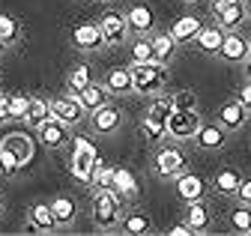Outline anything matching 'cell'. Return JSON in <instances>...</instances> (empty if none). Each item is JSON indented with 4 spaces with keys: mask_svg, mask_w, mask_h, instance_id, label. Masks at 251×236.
<instances>
[{
    "mask_svg": "<svg viewBox=\"0 0 251 236\" xmlns=\"http://www.w3.org/2000/svg\"><path fill=\"white\" fill-rule=\"evenodd\" d=\"M141 135L150 141V143H159L168 138V129H165V120H159V117L152 114H144L141 117Z\"/></svg>",
    "mask_w": 251,
    "mask_h": 236,
    "instance_id": "f546056e",
    "label": "cell"
},
{
    "mask_svg": "<svg viewBox=\"0 0 251 236\" xmlns=\"http://www.w3.org/2000/svg\"><path fill=\"white\" fill-rule=\"evenodd\" d=\"M236 99L245 105V111L251 114V78H245L242 81V87H239V93H236Z\"/></svg>",
    "mask_w": 251,
    "mask_h": 236,
    "instance_id": "ab89813d",
    "label": "cell"
},
{
    "mask_svg": "<svg viewBox=\"0 0 251 236\" xmlns=\"http://www.w3.org/2000/svg\"><path fill=\"white\" fill-rule=\"evenodd\" d=\"M78 99H81V105H84V108H87V114H90V111H96V108L108 105V102H111V93H108V87H105V84L90 81L84 90L78 93Z\"/></svg>",
    "mask_w": 251,
    "mask_h": 236,
    "instance_id": "603a6c76",
    "label": "cell"
},
{
    "mask_svg": "<svg viewBox=\"0 0 251 236\" xmlns=\"http://www.w3.org/2000/svg\"><path fill=\"white\" fill-rule=\"evenodd\" d=\"M111 180H114V167L105 165L102 159H96V167H93V186L96 189H111Z\"/></svg>",
    "mask_w": 251,
    "mask_h": 236,
    "instance_id": "8d00e7d4",
    "label": "cell"
},
{
    "mask_svg": "<svg viewBox=\"0 0 251 236\" xmlns=\"http://www.w3.org/2000/svg\"><path fill=\"white\" fill-rule=\"evenodd\" d=\"M99 30H102V39H105V45L108 48H117V45H123L126 39H129V24H126V12H120V9H105L102 15H99Z\"/></svg>",
    "mask_w": 251,
    "mask_h": 236,
    "instance_id": "8992f818",
    "label": "cell"
},
{
    "mask_svg": "<svg viewBox=\"0 0 251 236\" xmlns=\"http://www.w3.org/2000/svg\"><path fill=\"white\" fill-rule=\"evenodd\" d=\"M165 84H168V66L165 63H141V66H132V90L138 96H159L165 90Z\"/></svg>",
    "mask_w": 251,
    "mask_h": 236,
    "instance_id": "3957f363",
    "label": "cell"
},
{
    "mask_svg": "<svg viewBox=\"0 0 251 236\" xmlns=\"http://www.w3.org/2000/svg\"><path fill=\"white\" fill-rule=\"evenodd\" d=\"M179 3H201V0H179Z\"/></svg>",
    "mask_w": 251,
    "mask_h": 236,
    "instance_id": "ee69618b",
    "label": "cell"
},
{
    "mask_svg": "<svg viewBox=\"0 0 251 236\" xmlns=\"http://www.w3.org/2000/svg\"><path fill=\"white\" fill-rule=\"evenodd\" d=\"M18 170H21V162H18V156L9 150V146H6L3 141H0V173L12 180V176H15Z\"/></svg>",
    "mask_w": 251,
    "mask_h": 236,
    "instance_id": "e575fe53",
    "label": "cell"
},
{
    "mask_svg": "<svg viewBox=\"0 0 251 236\" xmlns=\"http://www.w3.org/2000/svg\"><path fill=\"white\" fill-rule=\"evenodd\" d=\"M0 215H3V200H0Z\"/></svg>",
    "mask_w": 251,
    "mask_h": 236,
    "instance_id": "bcb514c9",
    "label": "cell"
},
{
    "mask_svg": "<svg viewBox=\"0 0 251 236\" xmlns=\"http://www.w3.org/2000/svg\"><path fill=\"white\" fill-rule=\"evenodd\" d=\"M129 57H132V66H141V63H152V42L150 36H135L132 45H129Z\"/></svg>",
    "mask_w": 251,
    "mask_h": 236,
    "instance_id": "4dcf8cb0",
    "label": "cell"
},
{
    "mask_svg": "<svg viewBox=\"0 0 251 236\" xmlns=\"http://www.w3.org/2000/svg\"><path fill=\"white\" fill-rule=\"evenodd\" d=\"M248 48H251V39H248Z\"/></svg>",
    "mask_w": 251,
    "mask_h": 236,
    "instance_id": "681fc988",
    "label": "cell"
},
{
    "mask_svg": "<svg viewBox=\"0 0 251 236\" xmlns=\"http://www.w3.org/2000/svg\"><path fill=\"white\" fill-rule=\"evenodd\" d=\"M150 42H152V57H155V63L171 66L174 54H176V42H174V36H171V33H150Z\"/></svg>",
    "mask_w": 251,
    "mask_h": 236,
    "instance_id": "d4e9b609",
    "label": "cell"
},
{
    "mask_svg": "<svg viewBox=\"0 0 251 236\" xmlns=\"http://www.w3.org/2000/svg\"><path fill=\"white\" fill-rule=\"evenodd\" d=\"M90 81H93V66L90 63H78V66H72V72L66 78V87H69V93H81Z\"/></svg>",
    "mask_w": 251,
    "mask_h": 236,
    "instance_id": "1f68e13d",
    "label": "cell"
},
{
    "mask_svg": "<svg viewBox=\"0 0 251 236\" xmlns=\"http://www.w3.org/2000/svg\"><path fill=\"white\" fill-rule=\"evenodd\" d=\"M111 191L120 197V200H135L141 194V186H138V176L129 170V167H114V180H111Z\"/></svg>",
    "mask_w": 251,
    "mask_h": 236,
    "instance_id": "2e32d148",
    "label": "cell"
},
{
    "mask_svg": "<svg viewBox=\"0 0 251 236\" xmlns=\"http://www.w3.org/2000/svg\"><path fill=\"white\" fill-rule=\"evenodd\" d=\"M51 114L57 117V120H63L66 126H78L84 117H87V108L81 105L78 93H66V96L51 99Z\"/></svg>",
    "mask_w": 251,
    "mask_h": 236,
    "instance_id": "ba28073f",
    "label": "cell"
},
{
    "mask_svg": "<svg viewBox=\"0 0 251 236\" xmlns=\"http://www.w3.org/2000/svg\"><path fill=\"white\" fill-rule=\"evenodd\" d=\"M96 159H99V153H96V146H93V141L75 135L72 138V156H69V170L75 176V183L93 186V167H96Z\"/></svg>",
    "mask_w": 251,
    "mask_h": 236,
    "instance_id": "7a4b0ae2",
    "label": "cell"
},
{
    "mask_svg": "<svg viewBox=\"0 0 251 236\" xmlns=\"http://www.w3.org/2000/svg\"><path fill=\"white\" fill-rule=\"evenodd\" d=\"M182 221L192 227L195 233H203L212 224V212H209V206L203 200H192V203H185V218Z\"/></svg>",
    "mask_w": 251,
    "mask_h": 236,
    "instance_id": "44dd1931",
    "label": "cell"
},
{
    "mask_svg": "<svg viewBox=\"0 0 251 236\" xmlns=\"http://www.w3.org/2000/svg\"><path fill=\"white\" fill-rule=\"evenodd\" d=\"M245 3H251V0H245Z\"/></svg>",
    "mask_w": 251,
    "mask_h": 236,
    "instance_id": "f907efd6",
    "label": "cell"
},
{
    "mask_svg": "<svg viewBox=\"0 0 251 236\" xmlns=\"http://www.w3.org/2000/svg\"><path fill=\"white\" fill-rule=\"evenodd\" d=\"M51 212L57 218V227H72L75 218H78V206H75V200L69 194H57L51 200Z\"/></svg>",
    "mask_w": 251,
    "mask_h": 236,
    "instance_id": "7402d4cb",
    "label": "cell"
},
{
    "mask_svg": "<svg viewBox=\"0 0 251 236\" xmlns=\"http://www.w3.org/2000/svg\"><path fill=\"white\" fill-rule=\"evenodd\" d=\"M27 108H30V96H24V93L9 96V117H12V123H24Z\"/></svg>",
    "mask_w": 251,
    "mask_h": 236,
    "instance_id": "d590c367",
    "label": "cell"
},
{
    "mask_svg": "<svg viewBox=\"0 0 251 236\" xmlns=\"http://www.w3.org/2000/svg\"><path fill=\"white\" fill-rule=\"evenodd\" d=\"M245 120H248V111H245V105L239 99H227L222 108H218V114H215V123L225 126L227 132H239L245 126Z\"/></svg>",
    "mask_w": 251,
    "mask_h": 236,
    "instance_id": "4fadbf2b",
    "label": "cell"
},
{
    "mask_svg": "<svg viewBox=\"0 0 251 236\" xmlns=\"http://www.w3.org/2000/svg\"><path fill=\"white\" fill-rule=\"evenodd\" d=\"M99 3H114V0H99Z\"/></svg>",
    "mask_w": 251,
    "mask_h": 236,
    "instance_id": "7dc6e473",
    "label": "cell"
},
{
    "mask_svg": "<svg viewBox=\"0 0 251 236\" xmlns=\"http://www.w3.org/2000/svg\"><path fill=\"white\" fill-rule=\"evenodd\" d=\"M209 15L222 30H239L248 21V3L245 0H209Z\"/></svg>",
    "mask_w": 251,
    "mask_h": 236,
    "instance_id": "277c9868",
    "label": "cell"
},
{
    "mask_svg": "<svg viewBox=\"0 0 251 236\" xmlns=\"http://www.w3.org/2000/svg\"><path fill=\"white\" fill-rule=\"evenodd\" d=\"M36 138H39L42 146H48V150H63L66 143H72V132H69V126L63 123V120H57L54 114H51L48 120L36 129Z\"/></svg>",
    "mask_w": 251,
    "mask_h": 236,
    "instance_id": "52a82bcc",
    "label": "cell"
},
{
    "mask_svg": "<svg viewBox=\"0 0 251 236\" xmlns=\"http://www.w3.org/2000/svg\"><path fill=\"white\" fill-rule=\"evenodd\" d=\"M230 227L236 230V233H251V206H245V203H239L236 210H230Z\"/></svg>",
    "mask_w": 251,
    "mask_h": 236,
    "instance_id": "836d02e7",
    "label": "cell"
},
{
    "mask_svg": "<svg viewBox=\"0 0 251 236\" xmlns=\"http://www.w3.org/2000/svg\"><path fill=\"white\" fill-rule=\"evenodd\" d=\"M3 143L9 146V150L18 156V162H21V167L24 165H30L33 162V153H36V143H33V138H30L27 132H9L6 138H3Z\"/></svg>",
    "mask_w": 251,
    "mask_h": 236,
    "instance_id": "d6986e66",
    "label": "cell"
},
{
    "mask_svg": "<svg viewBox=\"0 0 251 236\" xmlns=\"http://www.w3.org/2000/svg\"><path fill=\"white\" fill-rule=\"evenodd\" d=\"M242 69H245V78H251V54L242 60Z\"/></svg>",
    "mask_w": 251,
    "mask_h": 236,
    "instance_id": "7bdbcfd3",
    "label": "cell"
},
{
    "mask_svg": "<svg viewBox=\"0 0 251 236\" xmlns=\"http://www.w3.org/2000/svg\"><path fill=\"white\" fill-rule=\"evenodd\" d=\"M201 114L198 108H174L171 117L165 120V129H168V138L174 141H192L201 129Z\"/></svg>",
    "mask_w": 251,
    "mask_h": 236,
    "instance_id": "5b68a950",
    "label": "cell"
},
{
    "mask_svg": "<svg viewBox=\"0 0 251 236\" xmlns=\"http://www.w3.org/2000/svg\"><path fill=\"white\" fill-rule=\"evenodd\" d=\"M120 227H123L126 233H132V236H144V233H150V230H152V221H150V215H147V212L132 210V212H123Z\"/></svg>",
    "mask_w": 251,
    "mask_h": 236,
    "instance_id": "4316f807",
    "label": "cell"
},
{
    "mask_svg": "<svg viewBox=\"0 0 251 236\" xmlns=\"http://www.w3.org/2000/svg\"><path fill=\"white\" fill-rule=\"evenodd\" d=\"M30 224H33V230H39V233L57 230V218L51 212V203H33L30 206Z\"/></svg>",
    "mask_w": 251,
    "mask_h": 236,
    "instance_id": "484cf974",
    "label": "cell"
},
{
    "mask_svg": "<svg viewBox=\"0 0 251 236\" xmlns=\"http://www.w3.org/2000/svg\"><path fill=\"white\" fill-rule=\"evenodd\" d=\"M248 21H251V9H248Z\"/></svg>",
    "mask_w": 251,
    "mask_h": 236,
    "instance_id": "c3c4849f",
    "label": "cell"
},
{
    "mask_svg": "<svg viewBox=\"0 0 251 236\" xmlns=\"http://www.w3.org/2000/svg\"><path fill=\"white\" fill-rule=\"evenodd\" d=\"M248 54H251L248 39H245L239 30H225V42H222L218 57H222V60H227V63H242Z\"/></svg>",
    "mask_w": 251,
    "mask_h": 236,
    "instance_id": "9a60e30c",
    "label": "cell"
},
{
    "mask_svg": "<svg viewBox=\"0 0 251 236\" xmlns=\"http://www.w3.org/2000/svg\"><path fill=\"white\" fill-rule=\"evenodd\" d=\"M72 45L78 51H99L105 48V39H102V30H99V24L96 21H84V24H75L72 27Z\"/></svg>",
    "mask_w": 251,
    "mask_h": 236,
    "instance_id": "7c38bea8",
    "label": "cell"
},
{
    "mask_svg": "<svg viewBox=\"0 0 251 236\" xmlns=\"http://www.w3.org/2000/svg\"><path fill=\"white\" fill-rule=\"evenodd\" d=\"M0 39H3L6 45H15L21 39V24L12 15H6V12H0Z\"/></svg>",
    "mask_w": 251,
    "mask_h": 236,
    "instance_id": "d6a6232c",
    "label": "cell"
},
{
    "mask_svg": "<svg viewBox=\"0 0 251 236\" xmlns=\"http://www.w3.org/2000/svg\"><path fill=\"white\" fill-rule=\"evenodd\" d=\"M201 27H203V21L198 18V15H179L174 24H171V36H174V42L176 45H185V42H195V36L201 33Z\"/></svg>",
    "mask_w": 251,
    "mask_h": 236,
    "instance_id": "ac0fdd59",
    "label": "cell"
},
{
    "mask_svg": "<svg viewBox=\"0 0 251 236\" xmlns=\"http://www.w3.org/2000/svg\"><path fill=\"white\" fill-rule=\"evenodd\" d=\"M0 123H12V117H9V96L0 93Z\"/></svg>",
    "mask_w": 251,
    "mask_h": 236,
    "instance_id": "60d3db41",
    "label": "cell"
},
{
    "mask_svg": "<svg viewBox=\"0 0 251 236\" xmlns=\"http://www.w3.org/2000/svg\"><path fill=\"white\" fill-rule=\"evenodd\" d=\"M51 117V99H42V96H30V108H27V117H24V123L27 126H33L39 129L45 120Z\"/></svg>",
    "mask_w": 251,
    "mask_h": 236,
    "instance_id": "83f0119b",
    "label": "cell"
},
{
    "mask_svg": "<svg viewBox=\"0 0 251 236\" xmlns=\"http://www.w3.org/2000/svg\"><path fill=\"white\" fill-rule=\"evenodd\" d=\"M168 233H171V236H192L195 230H192V227H188V224L182 221V224H174V227H171Z\"/></svg>",
    "mask_w": 251,
    "mask_h": 236,
    "instance_id": "b9f144b4",
    "label": "cell"
},
{
    "mask_svg": "<svg viewBox=\"0 0 251 236\" xmlns=\"http://www.w3.org/2000/svg\"><path fill=\"white\" fill-rule=\"evenodd\" d=\"M239 180H242V173H239V170H233V167H222V170L212 176V186H215V191H218V194L233 197V194H236V189H239Z\"/></svg>",
    "mask_w": 251,
    "mask_h": 236,
    "instance_id": "f1b7e54d",
    "label": "cell"
},
{
    "mask_svg": "<svg viewBox=\"0 0 251 236\" xmlns=\"http://www.w3.org/2000/svg\"><path fill=\"white\" fill-rule=\"evenodd\" d=\"M105 87H108L111 96H129V93H135L132 90V66H114L105 75Z\"/></svg>",
    "mask_w": 251,
    "mask_h": 236,
    "instance_id": "ffe728a7",
    "label": "cell"
},
{
    "mask_svg": "<svg viewBox=\"0 0 251 236\" xmlns=\"http://www.w3.org/2000/svg\"><path fill=\"white\" fill-rule=\"evenodd\" d=\"M171 99H174V108H195V102H198V96H195L192 90H179V93H174Z\"/></svg>",
    "mask_w": 251,
    "mask_h": 236,
    "instance_id": "74e56055",
    "label": "cell"
},
{
    "mask_svg": "<svg viewBox=\"0 0 251 236\" xmlns=\"http://www.w3.org/2000/svg\"><path fill=\"white\" fill-rule=\"evenodd\" d=\"M239 203H245V206H251V176H242L239 180V189H236V194H233Z\"/></svg>",
    "mask_w": 251,
    "mask_h": 236,
    "instance_id": "f35d334b",
    "label": "cell"
},
{
    "mask_svg": "<svg viewBox=\"0 0 251 236\" xmlns=\"http://www.w3.org/2000/svg\"><path fill=\"white\" fill-rule=\"evenodd\" d=\"M90 218L96 224V230H117L123 221V200L111 191V189H96L90 200Z\"/></svg>",
    "mask_w": 251,
    "mask_h": 236,
    "instance_id": "6da1fadb",
    "label": "cell"
},
{
    "mask_svg": "<svg viewBox=\"0 0 251 236\" xmlns=\"http://www.w3.org/2000/svg\"><path fill=\"white\" fill-rule=\"evenodd\" d=\"M195 42H198V48H201L203 54L218 57V51H222V42H225V30H222L218 24H212V27H201V33L195 36Z\"/></svg>",
    "mask_w": 251,
    "mask_h": 236,
    "instance_id": "cb8c5ba5",
    "label": "cell"
},
{
    "mask_svg": "<svg viewBox=\"0 0 251 236\" xmlns=\"http://www.w3.org/2000/svg\"><path fill=\"white\" fill-rule=\"evenodd\" d=\"M152 170L162 176V180H176V176L185 170V156L176 150V146H162L152 159Z\"/></svg>",
    "mask_w": 251,
    "mask_h": 236,
    "instance_id": "9c48e42d",
    "label": "cell"
},
{
    "mask_svg": "<svg viewBox=\"0 0 251 236\" xmlns=\"http://www.w3.org/2000/svg\"><path fill=\"white\" fill-rule=\"evenodd\" d=\"M123 126V111L117 105H102L96 111H90V129L96 135H114L117 129Z\"/></svg>",
    "mask_w": 251,
    "mask_h": 236,
    "instance_id": "30bf717a",
    "label": "cell"
},
{
    "mask_svg": "<svg viewBox=\"0 0 251 236\" xmlns=\"http://www.w3.org/2000/svg\"><path fill=\"white\" fill-rule=\"evenodd\" d=\"M126 24H129L132 36H150L155 30V12L147 3H135L126 9Z\"/></svg>",
    "mask_w": 251,
    "mask_h": 236,
    "instance_id": "8fae6325",
    "label": "cell"
},
{
    "mask_svg": "<svg viewBox=\"0 0 251 236\" xmlns=\"http://www.w3.org/2000/svg\"><path fill=\"white\" fill-rule=\"evenodd\" d=\"M3 48H6V42H3V39H0V54H3Z\"/></svg>",
    "mask_w": 251,
    "mask_h": 236,
    "instance_id": "f6af8a7d",
    "label": "cell"
},
{
    "mask_svg": "<svg viewBox=\"0 0 251 236\" xmlns=\"http://www.w3.org/2000/svg\"><path fill=\"white\" fill-rule=\"evenodd\" d=\"M227 129L225 126H218V123H201L198 135L192 138L198 143V150H206V153H215V150H222L225 141H227Z\"/></svg>",
    "mask_w": 251,
    "mask_h": 236,
    "instance_id": "5bb4252c",
    "label": "cell"
},
{
    "mask_svg": "<svg viewBox=\"0 0 251 236\" xmlns=\"http://www.w3.org/2000/svg\"><path fill=\"white\" fill-rule=\"evenodd\" d=\"M176 194H179V200L182 203H192V200H203V194H206V183L201 180L198 173H179L176 176Z\"/></svg>",
    "mask_w": 251,
    "mask_h": 236,
    "instance_id": "e0dca14e",
    "label": "cell"
}]
</instances>
